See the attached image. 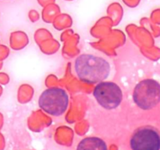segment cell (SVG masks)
Masks as SVG:
<instances>
[{
	"mask_svg": "<svg viewBox=\"0 0 160 150\" xmlns=\"http://www.w3.org/2000/svg\"><path fill=\"white\" fill-rule=\"evenodd\" d=\"M77 150H108L106 142L97 137H87L78 144Z\"/></svg>",
	"mask_w": 160,
	"mask_h": 150,
	"instance_id": "6",
	"label": "cell"
},
{
	"mask_svg": "<svg viewBox=\"0 0 160 150\" xmlns=\"http://www.w3.org/2000/svg\"><path fill=\"white\" fill-rule=\"evenodd\" d=\"M93 96L98 104L105 109H115L123 99L120 86L112 81H102L95 86Z\"/></svg>",
	"mask_w": 160,
	"mask_h": 150,
	"instance_id": "4",
	"label": "cell"
},
{
	"mask_svg": "<svg viewBox=\"0 0 160 150\" xmlns=\"http://www.w3.org/2000/svg\"><path fill=\"white\" fill-rule=\"evenodd\" d=\"M74 69L80 80L89 84H96L102 82L109 77L111 67L104 58L82 54L75 60Z\"/></svg>",
	"mask_w": 160,
	"mask_h": 150,
	"instance_id": "1",
	"label": "cell"
},
{
	"mask_svg": "<svg viewBox=\"0 0 160 150\" xmlns=\"http://www.w3.org/2000/svg\"><path fill=\"white\" fill-rule=\"evenodd\" d=\"M131 150H160V131L152 125L137 128L130 139Z\"/></svg>",
	"mask_w": 160,
	"mask_h": 150,
	"instance_id": "5",
	"label": "cell"
},
{
	"mask_svg": "<svg viewBox=\"0 0 160 150\" xmlns=\"http://www.w3.org/2000/svg\"><path fill=\"white\" fill-rule=\"evenodd\" d=\"M133 101L142 110L151 111L160 108V84L154 79H145L136 84Z\"/></svg>",
	"mask_w": 160,
	"mask_h": 150,
	"instance_id": "2",
	"label": "cell"
},
{
	"mask_svg": "<svg viewBox=\"0 0 160 150\" xmlns=\"http://www.w3.org/2000/svg\"><path fill=\"white\" fill-rule=\"evenodd\" d=\"M38 105L46 113L59 117L62 115L68 108V94L60 88H49L41 94Z\"/></svg>",
	"mask_w": 160,
	"mask_h": 150,
	"instance_id": "3",
	"label": "cell"
}]
</instances>
